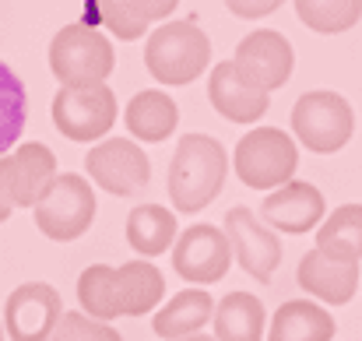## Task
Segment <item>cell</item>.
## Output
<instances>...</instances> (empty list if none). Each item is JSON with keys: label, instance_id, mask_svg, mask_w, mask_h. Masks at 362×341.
Segmentation results:
<instances>
[{"label": "cell", "instance_id": "9a60e30c", "mask_svg": "<svg viewBox=\"0 0 362 341\" xmlns=\"http://www.w3.org/2000/svg\"><path fill=\"white\" fill-rule=\"evenodd\" d=\"M296 278H299L303 292L317 296L320 303L345 306L359 289V260H341V257H331L313 246L310 253H303Z\"/></svg>", "mask_w": 362, "mask_h": 341}, {"label": "cell", "instance_id": "4316f807", "mask_svg": "<svg viewBox=\"0 0 362 341\" xmlns=\"http://www.w3.org/2000/svg\"><path fill=\"white\" fill-rule=\"evenodd\" d=\"M49 341H123L117 328L103 324V320H92L85 313H64L57 331L49 335Z\"/></svg>", "mask_w": 362, "mask_h": 341}, {"label": "cell", "instance_id": "d6986e66", "mask_svg": "<svg viewBox=\"0 0 362 341\" xmlns=\"http://www.w3.org/2000/svg\"><path fill=\"white\" fill-rule=\"evenodd\" d=\"M211 313H215V299L204 289H183L151 317V331L162 341L190 338V335H201V328L211 320Z\"/></svg>", "mask_w": 362, "mask_h": 341}, {"label": "cell", "instance_id": "44dd1931", "mask_svg": "<svg viewBox=\"0 0 362 341\" xmlns=\"http://www.w3.org/2000/svg\"><path fill=\"white\" fill-rule=\"evenodd\" d=\"M99 18L117 39H141L148 25L169 18L180 0H95Z\"/></svg>", "mask_w": 362, "mask_h": 341}, {"label": "cell", "instance_id": "52a82bcc", "mask_svg": "<svg viewBox=\"0 0 362 341\" xmlns=\"http://www.w3.org/2000/svg\"><path fill=\"white\" fill-rule=\"evenodd\" d=\"M356 127L352 106L338 92H306L292 106V130L303 141V148L317 155H331L349 144Z\"/></svg>", "mask_w": 362, "mask_h": 341}, {"label": "cell", "instance_id": "83f0119b", "mask_svg": "<svg viewBox=\"0 0 362 341\" xmlns=\"http://www.w3.org/2000/svg\"><path fill=\"white\" fill-rule=\"evenodd\" d=\"M226 4L240 18H264V14H271V11L281 7V0H226Z\"/></svg>", "mask_w": 362, "mask_h": 341}, {"label": "cell", "instance_id": "ac0fdd59", "mask_svg": "<svg viewBox=\"0 0 362 341\" xmlns=\"http://www.w3.org/2000/svg\"><path fill=\"white\" fill-rule=\"evenodd\" d=\"M334 317L310 299H288L274 310V320L267 328V341H331L334 338Z\"/></svg>", "mask_w": 362, "mask_h": 341}, {"label": "cell", "instance_id": "5bb4252c", "mask_svg": "<svg viewBox=\"0 0 362 341\" xmlns=\"http://www.w3.org/2000/svg\"><path fill=\"white\" fill-rule=\"evenodd\" d=\"M324 194L313 187V183H303V180H288L285 187L271 190L260 204V215H264V226L278 229V232H310L324 222Z\"/></svg>", "mask_w": 362, "mask_h": 341}, {"label": "cell", "instance_id": "4fadbf2b", "mask_svg": "<svg viewBox=\"0 0 362 341\" xmlns=\"http://www.w3.org/2000/svg\"><path fill=\"white\" fill-rule=\"evenodd\" d=\"M292 64H296V53H292L288 39L281 32H271V28L250 32L236 46V57H233V67L243 74V81H250L264 96L288 81Z\"/></svg>", "mask_w": 362, "mask_h": 341}, {"label": "cell", "instance_id": "8992f818", "mask_svg": "<svg viewBox=\"0 0 362 341\" xmlns=\"http://www.w3.org/2000/svg\"><path fill=\"white\" fill-rule=\"evenodd\" d=\"M236 176L253 190H278L292 180L299 166L296 141L278 127H253L236 144Z\"/></svg>", "mask_w": 362, "mask_h": 341}, {"label": "cell", "instance_id": "d4e9b609", "mask_svg": "<svg viewBox=\"0 0 362 341\" xmlns=\"http://www.w3.org/2000/svg\"><path fill=\"white\" fill-rule=\"evenodd\" d=\"M296 14L306 28L334 35L349 32L362 18V0H296Z\"/></svg>", "mask_w": 362, "mask_h": 341}, {"label": "cell", "instance_id": "4dcf8cb0", "mask_svg": "<svg viewBox=\"0 0 362 341\" xmlns=\"http://www.w3.org/2000/svg\"><path fill=\"white\" fill-rule=\"evenodd\" d=\"M0 341H4V324H0Z\"/></svg>", "mask_w": 362, "mask_h": 341}, {"label": "cell", "instance_id": "7c38bea8", "mask_svg": "<svg viewBox=\"0 0 362 341\" xmlns=\"http://www.w3.org/2000/svg\"><path fill=\"white\" fill-rule=\"evenodd\" d=\"M226 239L233 246V257L243 271L257 282H271L281 264V239L274 229H267L250 208H233L226 215Z\"/></svg>", "mask_w": 362, "mask_h": 341}, {"label": "cell", "instance_id": "ffe728a7", "mask_svg": "<svg viewBox=\"0 0 362 341\" xmlns=\"http://www.w3.org/2000/svg\"><path fill=\"white\" fill-rule=\"evenodd\" d=\"M211 324H215V341H264L267 313H264V303L257 296L229 292L218 299Z\"/></svg>", "mask_w": 362, "mask_h": 341}, {"label": "cell", "instance_id": "3957f363", "mask_svg": "<svg viewBox=\"0 0 362 341\" xmlns=\"http://www.w3.org/2000/svg\"><path fill=\"white\" fill-rule=\"evenodd\" d=\"M208 60L211 42L194 21H165L144 46V64L162 85H190L197 74H204Z\"/></svg>", "mask_w": 362, "mask_h": 341}, {"label": "cell", "instance_id": "277c9868", "mask_svg": "<svg viewBox=\"0 0 362 341\" xmlns=\"http://www.w3.org/2000/svg\"><path fill=\"white\" fill-rule=\"evenodd\" d=\"M49 71L64 88L106 85L113 74V42L88 25H64L49 42Z\"/></svg>", "mask_w": 362, "mask_h": 341}, {"label": "cell", "instance_id": "603a6c76", "mask_svg": "<svg viewBox=\"0 0 362 341\" xmlns=\"http://www.w3.org/2000/svg\"><path fill=\"white\" fill-rule=\"evenodd\" d=\"M127 243L141 257H158L176 243V212L162 204H137L127 215Z\"/></svg>", "mask_w": 362, "mask_h": 341}, {"label": "cell", "instance_id": "f1b7e54d", "mask_svg": "<svg viewBox=\"0 0 362 341\" xmlns=\"http://www.w3.org/2000/svg\"><path fill=\"white\" fill-rule=\"evenodd\" d=\"M11 212H14V204H11V187H7V166L0 158V222H7Z\"/></svg>", "mask_w": 362, "mask_h": 341}, {"label": "cell", "instance_id": "7a4b0ae2", "mask_svg": "<svg viewBox=\"0 0 362 341\" xmlns=\"http://www.w3.org/2000/svg\"><path fill=\"white\" fill-rule=\"evenodd\" d=\"M229 158L226 148L208 134H187L176 144L173 166H169V197L173 208L183 215L204 212L226 187Z\"/></svg>", "mask_w": 362, "mask_h": 341}, {"label": "cell", "instance_id": "8fae6325", "mask_svg": "<svg viewBox=\"0 0 362 341\" xmlns=\"http://www.w3.org/2000/svg\"><path fill=\"white\" fill-rule=\"evenodd\" d=\"M85 169L106 194H117V197H130L151 180V162L130 137H110L95 144L85 155Z\"/></svg>", "mask_w": 362, "mask_h": 341}, {"label": "cell", "instance_id": "484cf974", "mask_svg": "<svg viewBox=\"0 0 362 341\" xmlns=\"http://www.w3.org/2000/svg\"><path fill=\"white\" fill-rule=\"evenodd\" d=\"M25 85L21 78L0 60V158L18 144L21 130H25Z\"/></svg>", "mask_w": 362, "mask_h": 341}, {"label": "cell", "instance_id": "6da1fadb", "mask_svg": "<svg viewBox=\"0 0 362 341\" xmlns=\"http://www.w3.org/2000/svg\"><path fill=\"white\" fill-rule=\"evenodd\" d=\"M165 278L151 260H130L120 267L92 264L78 278V303L81 313L92 320H117V317H141L162 303Z\"/></svg>", "mask_w": 362, "mask_h": 341}, {"label": "cell", "instance_id": "e0dca14e", "mask_svg": "<svg viewBox=\"0 0 362 341\" xmlns=\"http://www.w3.org/2000/svg\"><path fill=\"white\" fill-rule=\"evenodd\" d=\"M208 99L218 113L233 123H253L267 113V96L243 81V74L233 67V60L218 64L208 78Z\"/></svg>", "mask_w": 362, "mask_h": 341}, {"label": "cell", "instance_id": "f546056e", "mask_svg": "<svg viewBox=\"0 0 362 341\" xmlns=\"http://www.w3.org/2000/svg\"><path fill=\"white\" fill-rule=\"evenodd\" d=\"M176 341H215V338H208V335H190V338H176Z\"/></svg>", "mask_w": 362, "mask_h": 341}, {"label": "cell", "instance_id": "2e32d148", "mask_svg": "<svg viewBox=\"0 0 362 341\" xmlns=\"http://www.w3.org/2000/svg\"><path fill=\"white\" fill-rule=\"evenodd\" d=\"M4 166H7V187L14 208H35V201L57 176V155L39 141H28L14 155H4Z\"/></svg>", "mask_w": 362, "mask_h": 341}, {"label": "cell", "instance_id": "9c48e42d", "mask_svg": "<svg viewBox=\"0 0 362 341\" xmlns=\"http://www.w3.org/2000/svg\"><path fill=\"white\" fill-rule=\"evenodd\" d=\"M53 123L71 141H95L117 123V96L110 85L60 88L53 96Z\"/></svg>", "mask_w": 362, "mask_h": 341}, {"label": "cell", "instance_id": "7402d4cb", "mask_svg": "<svg viewBox=\"0 0 362 341\" xmlns=\"http://www.w3.org/2000/svg\"><path fill=\"white\" fill-rule=\"evenodd\" d=\"M127 130L137 137V141H165L173 130H176V120L180 110L176 103L165 96V92H137L130 103H127Z\"/></svg>", "mask_w": 362, "mask_h": 341}, {"label": "cell", "instance_id": "ba28073f", "mask_svg": "<svg viewBox=\"0 0 362 341\" xmlns=\"http://www.w3.org/2000/svg\"><path fill=\"white\" fill-rule=\"evenodd\" d=\"M233 264V246L218 226H190L173 243V267L190 285H215Z\"/></svg>", "mask_w": 362, "mask_h": 341}, {"label": "cell", "instance_id": "5b68a950", "mask_svg": "<svg viewBox=\"0 0 362 341\" xmlns=\"http://www.w3.org/2000/svg\"><path fill=\"white\" fill-rule=\"evenodd\" d=\"M32 215L46 239L71 243V239L85 236L95 219V190L78 173H57L53 183L35 201Z\"/></svg>", "mask_w": 362, "mask_h": 341}, {"label": "cell", "instance_id": "30bf717a", "mask_svg": "<svg viewBox=\"0 0 362 341\" xmlns=\"http://www.w3.org/2000/svg\"><path fill=\"white\" fill-rule=\"evenodd\" d=\"M60 317V292L46 282H25L4 303V335L11 341H49Z\"/></svg>", "mask_w": 362, "mask_h": 341}, {"label": "cell", "instance_id": "cb8c5ba5", "mask_svg": "<svg viewBox=\"0 0 362 341\" xmlns=\"http://www.w3.org/2000/svg\"><path fill=\"white\" fill-rule=\"evenodd\" d=\"M317 250L341 257V260H359L362 257V204H341L331 212L317 229Z\"/></svg>", "mask_w": 362, "mask_h": 341}]
</instances>
